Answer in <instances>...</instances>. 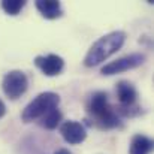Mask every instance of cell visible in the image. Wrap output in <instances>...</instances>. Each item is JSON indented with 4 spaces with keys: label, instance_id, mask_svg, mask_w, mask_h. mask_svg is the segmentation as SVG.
<instances>
[{
    "label": "cell",
    "instance_id": "cell-1",
    "mask_svg": "<svg viewBox=\"0 0 154 154\" xmlns=\"http://www.w3.org/2000/svg\"><path fill=\"white\" fill-rule=\"evenodd\" d=\"M87 111L91 115L93 123L99 129L121 127V118L115 112V108L109 103L108 94L105 91H94L90 96L88 103H87Z\"/></svg>",
    "mask_w": 154,
    "mask_h": 154
},
{
    "label": "cell",
    "instance_id": "cell-2",
    "mask_svg": "<svg viewBox=\"0 0 154 154\" xmlns=\"http://www.w3.org/2000/svg\"><path fill=\"white\" fill-rule=\"evenodd\" d=\"M124 42H126V33L121 30L111 32V33L105 35L90 47L87 55L84 57V64L87 67H94V66L100 64L106 58H109L112 54L121 50Z\"/></svg>",
    "mask_w": 154,
    "mask_h": 154
},
{
    "label": "cell",
    "instance_id": "cell-3",
    "mask_svg": "<svg viewBox=\"0 0 154 154\" xmlns=\"http://www.w3.org/2000/svg\"><path fill=\"white\" fill-rule=\"evenodd\" d=\"M58 103H60V96L57 93H52V91L41 93L24 108L21 114V120L24 123H32L35 120H39L48 111L57 108Z\"/></svg>",
    "mask_w": 154,
    "mask_h": 154
},
{
    "label": "cell",
    "instance_id": "cell-4",
    "mask_svg": "<svg viewBox=\"0 0 154 154\" xmlns=\"http://www.w3.org/2000/svg\"><path fill=\"white\" fill-rule=\"evenodd\" d=\"M27 87H29V79L23 70H9L3 76L2 88L6 97H9L11 100H17L18 97H21L27 91Z\"/></svg>",
    "mask_w": 154,
    "mask_h": 154
},
{
    "label": "cell",
    "instance_id": "cell-5",
    "mask_svg": "<svg viewBox=\"0 0 154 154\" xmlns=\"http://www.w3.org/2000/svg\"><path fill=\"white\" fill-rule=\"evenodd\" d=\"M144 63H145V55L141 54V52H135V54L120 57V58L105 64L100 70V73L106 75V76H111V75H117V73H121V72H126V70H130V69H136Z\"/></svg>",
    "mask_w": 154,
    "mask_h": 154
},
{
    "label": "cell",
    "instance_id": "cell-6",
    "mask_svg": "<svg viewBox=\"0 0 154 154\" xmlns=\"http://www.w3.org/2000/svg\"><path fill=\"white\" fill-rule=\"evenodd\" d=\"M60 133H61L63 139L70 145H78V144L84 142L85 138H87V132H85L84 124L73 121V120L64 121L60 126Z\"/></svg>",
    "mask_w": 154,
    "mask_h": 154
},
{
    "label": "cell",
    "instance_id": "cell-7",
    "mask_svg": "<svg viewBox=\"0 0 154 154\" xmlns=\"http://www.w3.org/2000/svg\"><path fill=\"white\" fill-rule=\"evenodd\" d=\"M35 64L42 70L45 76H55L58 75L64 67V60L57 54H48V55H38L35 58Z\"/></svg>",
    "mask_w": 154,
    "mask_h": 154
},
{
    "label": "cell",
    "instance_id": "cell-8",
    "mask_svg": "<svg viewBox=\"0 0 154 154\" xmlns=\"http://www.w3.org/2000/svg\"><path fill=\"white\" fill-rule=\"evenodd\" d=\"M115 94L120 102V106H133L136 105L138 91L129 81H120L115 87Z\"/></svg>",
    "mask_w": 154,
    "mask_h": 154
},
{
    "label": "cell",
    "instance_id": "cell-9",
    "mask_svg": "<svg viewBox=\"0 0 154 154\" xmlns=\"http://www.w3.org/2000/svg\"><path fill=\"white\" fill-rule=\"evenodd\" d=\"M36 9L47 20H55L63 15L61 5L57 0H36Z\"/></svg>",
    "mask_w": 154,
    "mask_h": 154
},
{
    "label": "cell",
    "instance_id": "cell-10",
    "mask_svg": "<svg viewBox=\"0 0 154 154\" xmlns=\"http://www.w3.org/2000/svg\"><path fill=\"white\" fill-rule=\"evenodd\" d=\"M153 150V141L145 135H135L130 142L129 154H150Z\"/></svg>",
    "mask_w": 154,
    "mask_h": 154
},
{
    "label": "cell",
    "instance_id": "cell-11",
    "mask_svg": "<svg viewBox=\"0 0 154 154\" xmlns=\"http://www.w3.org/2000/svg\"><path fill=\"white\" fill-rule=\"evenodd\" d=\"M61 118H63L61 112L57 108H54L51 111H48L44 117H41V126L45 127V129H48V130H52V129H55L60 124Z\"/></svg>",
    "mask_w": 154,
    "mask_h": 154
},
{
    "label": "cell",
    "instance_id": "cell-12",
    "mask_svg": "<svg viewBox=\"0 0 154 154\" xmlns=\"http://www.w3.org/2000/svg\"><path fill=\"white\" fill-rule=\"evenodd\" d=\"M24 6H26L24 0H3L2 2V9L8 15H12V17L18 15Z\"/></svg>",
    "mask_w": 154,
    "mask_h": 154
},
{
    "label": "cell",
    "instance_id": "cell-13",
    "mask_svg": "<svg viewBox=\"0 0 154 154\" xmlns=\"http://www.w3.org/2000/svg\"><path fill=\"white\" fill-rule=\"evenodd\" d=\"M5 114H6V105H5V103H3V100L0 99V118H2Z\"/></svg>",
    "mask_w": 154,
    "mask_h": 154
},
{
    "label": "cell",
    "instance_id": "cell-14",
    "mask_svg": "<svg viewBox=\"0 0 154 154\" xmlns=\"http://www.w3.org/2000/svg\"><path fill=\"white\" fill-rule=\"evenodd\" d=\"M54 154H72L69 150H66V148H60V150H57Z\"/></svg>",
    "mask_w": 154,
    "mask_h": 154
}]
</instances>
